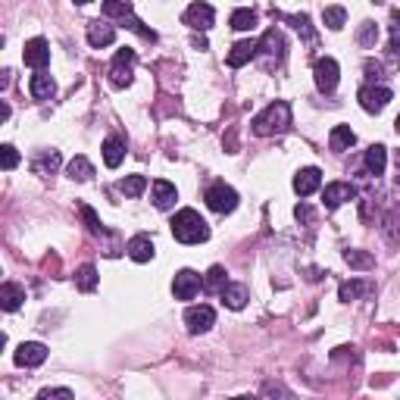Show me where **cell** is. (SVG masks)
I'll return each instance as SVG.
<instances>
[{"label":"cell","instance_id":"cell-1","mask_svg":"<svg viewBox=\"0 0 400 400\" xmlns=\"http://www.w3.org/2000/svg\"><path fill=\"white\" fill-rule=\"evenodd\" d=\"M172 234H175V241H182V244H200V241L210 238V229L200 219L198 210L185 207L175 213V219H172Z\"/></svg>","mask_w":400,"mask_h":400},{"label":"cell","instance_id":"cell-2","mask_svg":"<svg viewBox=\"0 0 400 400\" xmlns=\"http://www.w3.org/2000/svg\"><path fill=\"white\" fill-rule=\"evenodd\" d=\"M288 125H291V107H288L285 100H276V104H269V107H266L263 113L254 119V135L269 138V135H279V131H285Z\"/></svg>","mask_w":400,"mask_h":400},{"label":"cell","instance_id":"cell-3","mask_svg":"<svg viewBox=\"0 0 400 400\" xmlns=\"http://www.w3.org/2000/svg\"><path fill=\"white\" fill-rule=\"evenodd\" d=\"M281 57H285V38H281L279 28H269L260 41H256V57L254 60H260L266 69H272L276 63H281Z\"/></svg>","mask_w":400,"mask_h":400},{"label":"cell","instance_id":"cell-4","mask_svg":"<svg viewBox=\"0 0 400 400\" xmlns=\"http://www.w3.org/2000/svg\"><path fill=\"white\" fill-rule=\"evenodd\" d=\"M131 69H135V50H131V47L116 50L113 63H109V82H113V88H129L131 75H135Z\"/></svg>","mask_w":400,"mask_h":400},{"label":"cell","instance_id":"cell-5","mask_svg":"<svg viewBox=\"0 0 400 400\" xmlns=\"http://www.w3.org/2000/svg\"><path fill=\"white\" fill-rule=\"evenodd\" d=\"M203 200H207V207L213 210V213H232V210L238 207V191H234V188H229L225 182H216V185L207 188Z\"/></svg>","mask_w":400,"mask_h":400},{"label":"cell","instance_id":"cell-6","mask_svg":"<svg viewBox=\"0 0 400 400\" xmlns=\"http://www.w3.org/2000/svg\"><path fill=\"white\" fill-rule=\"evenodd\" d=\"M391 97H394V94H391V88H385V85H366V88H360V107H363L366 113H382Z\"/></svg>","mask_w":400,"mask_h":400},{"label":"cell","instance_id":"cell-7","mask_svg":"<svg viewBox=\"0 0 400 400\" xmlns=\"http://www.w3.org/2000/svg\"><path fill=\"white\" fill-rule=\"evenodd\" d=\"M338 63H335L332 57H323L316 60V66H313V75H316V88L323 94H332L335 88H338Z\"/></svg>","mask_w":400,"mask_h":400},{"label":"cell","instance_id":"cell-8","mask_svg":"<svg viewBox=\"0 0 400 400\" xmlns=\"http://www.w3.org/2000/svg\"><path fill=\"white\" fill-rule=\"evenodd\" d=\"M213 323H216V310L207 307V303H200V307H188V313H185V325H188V332L191 335L210 332Z\"/></svg>","mask_w":400,"mask_h":400},{"label":"cell","instance_id":"cell-9","mask_svg":"<svg viewBox=\"0 0 400 400\" xmlns=\"http://www.w3.org/2000/svg\"><path fill=\"white\" fill-rule=\"evenodd\" d=\"M203 288L200 276L194 269H182L175 272V281H172V294L178 297V301H194V294H198Z\"/></svg>","mask_w":400,"mask_h":400},{"label":"cell","instance_id":"cell-10","mask_svg":"<svg viewBox=\"0 0 400 400\" xmlns=\"http://www.w3.org/2000/svg\"><path fill=\"white\" fill-rule=\"evenodd\" d=\"M22 60H26V66L44 72V66L50 63V44H47L44 38H31L26 44V50H22Z\"/></svg>","mask_w":400,"mask_h":400},{"label":"cell","instance_id":"cell-11","mask_svg":"<svg viewBox=\"0 0 400 400\" xmlns=\"http://www.w3.org/2000/svg\"><path fill=\"white\" fill-rule=\"evenodd\" d=\"M213 19H216V10L210 4H191L185 10V26H191L194 31L213 28Z\"/></svg>","mask_w":400,"mask_h":400},{"label":"cell","instance_id":"cell-12","mask_svg":"<svg viewBox=\"0 0 400 400\" xmlns=\"http://www.w3.org/2000/svg\"><path fill=\"white\" fill-rule=\"evenodd\" d=\"M13 360H16V366H41L47 360V347L38 341H22L19 347H16Z\"/></svg>","mask_w":400,"mask_h":400},{"label":"cell","instance_id":"cell-13","mask_svg":"<svg viewBox=\"0 0 400 400\" xmlns=\"http://www.w3.org/2000/svg\"><path fill=\"white\" fill-rule=\"evenodd\" d=\"M354 198H357V188L347 182H332V185H325V191H323L325 210H338L344 200H354Z\"/></svg>","mask_w":400,"mask_h":400},{"label":"cell","instance_id":"cell-14","mask_svg":"<svg viewBox=\"0 0 400 400\" xmlns=\"http://www.w3.org/2000/svg\"><path fill=\"white\" fill-rule=\"evenodd\" d=\"M319 185H323V172L316 166H307L294 175V191L301 194V198H310L313 191H319Z\"/></svg>","mask_w":400,"mask_h":400},{"label":"cell","instance_id":"cell-15","mask_svg":"<svg viewBox=\"0 0 400 400\" xmlns=\"http://www.w3.org/2000/svg\"><path fill=\"white\" fill-rule=\"evenodd\" d=\"M151 194H153V207H156V210H172V207H175V200H178L175 185H172V182H166V178H160V182H153Z\"/></svg>","mask_w":400,"mask_h":400},{"label":"cell","instance_id":"cell-16","mask_svg":"<svg viewBox=\"0 0 400 400\" xmlns=\"http://www.w3.org/2000/svg\"><path fill=\"white\" fill-rule=\"evenodd\" d=\"M22 301H26V288L16 285V281H4V288H0V307L13 313L22 307Z\"/></svg>","mask_w":400,"mask_h":400},{"label":"cell","instance_id":"cell-17","mask_svg":"<svg viewBox=\"0 0 400 400\" xmlns=\"http://www.w3.org/2000/svg\"><path fill=\"white\" fill-rule=\"evenodd\" d=\"M28 91H31V97L35 100H50L53 94H57V82H53L47 72H35L31 75V82H28Z\"/></svg>","mask_w":400,"mask_h":400},{"label":"cell","instance_id":"cell-18","mask_svg":"<svg viewBox=\"0 0 400 400\" xmlns=\"http://www.w3.org/2000/svg\"><path fill=\"white\" fill-rule=\"evenodd\" d=\"M116 41V28L109 22H91L88 26V44L91 47H109Z\"/></svg>","mask_w":400,"mask_h":400},{"label":"cell","instance_id":"cell-19","mask_svg":"<svg viewBox=\"0 0 400 400\" xmlns=\"http://www.w3.org/2000/svg\"><path fill=\"white\" fill-rule=\"evenodd\" d=\"M372 291H375V285H372L369 279H354V281H344L338 297H341L344 303H350V301H357V297H366V294H372Z\"/></svg>","mask_w":400,"mask_h":400},{"label":"cell","instance_id":"cell-20","mask_svg":"<svg viewBox=\"0 0 400 400\" xmlns=\"http://www.w3.org/2000/svg\"><path fill=\"white\" fill-rule=\"evenodd\" d=\"M247 301H250V291H247V285H225L222 288V303L229 310H244L247 307Z\"/></svg>","mask_w":400,"mask_h":400},{"label":"cell","instance_id":"cell-21","mask_svg":"<svg viewBox=\"0 0 400 400\" xmlns=\"http://www.w3.org/2000/svg\"><path fill=\"white\" fill-rule=\"evenodd\" d=\"M366 172H369V175H385V166H388V151L382 144H372L369 151H366Z\"/></svg>","mask_w":400,"mask_h":400},{"label":"cell","instance_id":"cell-22","mask_svg":"<svg viewBox=\"0 0 400 400\" xmlns=\"http://www.w3.org/2000/svg\"><path fill=\"white\" fill-rule=\"evenodd\" d=\"M129 256H131L135 263L153 260V241L147 238V234H135V238L129 241Z\"/></svg>","mask_w":400,"mask_h":400},{"label":"cell","instance_id":"cell-23","mask_svg":"<svg viewBox=\"0 0 400 400\" xmlns=\"http://www.w3.org/2000/svg\"><path fill=\"white\" fill-rule=\"evenodd\" d=\"M254 57H256V41H238L232 47V53H229V66L241 69L244 63H250Z\"/></svg>","mask_w":400,"mask_h":400},{"label":"cell","instance_id":"cell-24","mask_svg":"<svg viewBox=\"0 0 400 400\" xmlns=\"http://www.w3.org/2000/svg\"><path fill=\"white\" fill-rule=\"evenodd\" d=\"M122 156H125V144H122V138H116V135H109L104 141V163L109 169H116L122 163Z\"/></svg>","mask_w":400,"mask_h":400},{"label":"cell","instance_id":"cell-25","mask_svg":"<svg viewBox=\"0 0 400 400\" xmlns=\"http://www.w3.org/2000/svg\"><path fill=\"white\" fill-rule=\"evenodd\" d=\"M354 141H357V135L350 131V125H335L328 144H332V151H347V147H354Z\"/></svg>","mask_w":400,"mask_h":400},{"label":"cell","instance_id":"cell-26","mask_svg":"<svg viewBox=\"0 0 400 400\" xmlns=\"http://www.w3.org/2000/svg\"><path fill=\"white\" fill-rule=\"evenodd\" d=\"M66 172H69V178H72V182H88V178L94 175V166H91L88 156H75V160L66 166Z\"/></svg>","mask_w":400,"mask_h":400},{"label":"cell","instance_id":"cell-27","mask_svg":"<svg viewBox=\"0 0 400 400\" xmlns=\"http://www.w3.org/2000/svg\"><path fill=\"white\" fill-rule=\"evenodd\" d=\"M256 26V13L250 10V6H238V10L232 13V28L234 31H250Z\"/></svg>","mask_w":400,"mask_h":400},{"label":"cell","instance_id":"cell-28","mask_svg":"<svg viewBox=\"0 0 400 400\" xmlns=\"http://www.w3.org/2000/svg\"><path fill=\"white\" fill-rule=\"evenodd\" d=\"M75 285H78V291H94V288H97V269H94L91 263H85L82 269L75 272Z\"/></svg>","mask_w":400,"mask_h":400},{"label":"cell","instance_id":"cell-29","mask_svg":"<svg viewBox=\"0 0 400 400\" xmlns=\"http://www.w3.org/2000/svg\"><path fill=\"white\" fill-rule=\"evenodd\" d=\"M144 188H147L144 175H125L119 182V191L125 194V198H138V194H144Z\"/></svg>","mask_w":400,"mask_h":400},{"label":"cell","instance_id":"cell-30","mask_svg":"<svg viewBox=\"0 0 400 400\" xmlns=\"http://www.w3.org/2000/svg\"><path fill=\"white\" fill-rule=\"evenodd\" d=\"M323 22L332 31H338V28H344V22H347V10H344V6H325V10H323Z\"/></svg>","mask_w":400,"mask_h":400},{"label":"cell","instance_id":"cell-31","mask_svg":"<svg viewBox=\"0 0 400 400\" xmlns=\"http://www.w3.org/2000/svg\"><path fill=\"white\" fill-rule=\"evenodd\" d=\"M225 285H229V281H225V269H222V266H213V269L207 272V279H203V288H207V291H219V294H222Z\"/></svg>","mask_w":400,"mask_h":400},{"label":"cell","instance_id":"cell-32","mask_svg":"<svg viewBox=\"0 0 400 400\" xmlns=\"http://www.w3.org/2000/svg\"><path fill=\"white\" fill-rule=\"evenodd\" d=\"M78 213H82V219H85V225H88V232H91V234H107V229L100 225L97 213H94L88 203H82V207H78Z\"/></svg>","mask_w":400,"mask_h":400},{"label":"cell","instance_id":"cell-33","mask_svg":"<svg viewBox=\"0 0 400 400\" xmlns=\"http://www.w3.org/2000/svg\"><path fill=\"white\" fill-rule=\"evenodd\" d=\"M391 57H397L400 53V10L391 13V44H388Z\"/></svg>","mask_w":400,"mask_h":400},{"label":"cell","instance_id":"cell-34","mask_svg":"<svg viewBox=\"0 0 400 400\" xmlns=\"http://www.w3.org/2000/svg\"><path fill=\"white\" fill-rule=\"evenodd\" d=\"M344 260L354 266V269H369V266H372V256L363 254V250H347V254H344Z\"/></svg>","mask_w":400,"mask_h":400},{"label":"cell","instance_id":"cell-35","mask_svg":"<svg viewBox=\"0 0 400 400\" xmlns=\"http://www.w3.org/2000/svg\"><path fill=\"white\" fill-rule=\"evenodd\" d=\"M57 166H60V153L57 151H47L41 160L35 163V172H41V175H44V172H53Z\"/></svg>","mask_w":400,"mask_h":400},{"label":"cell","instance_id":"cell-36","mask_svg":"<svg viewBox=\"0 0 400 400\" xmlns=\"http://www.w3.org/2000/svg\"><path fill=\"white\" fill-rule=\"evenodd\" d=\"M0 163H4L6 172L16 169V166H19V151H16L13 144H4V147H0Z\"/></svg>","mask_w":400,"mask_h":400},{"label":"cell","instance_id":"cell-37","mask_svg":"<svg viewBox=\"0 0 400 400\" xmlns=\"http://www.w3.org/2000/svg\"><path fill=\"white\" fill-rule=\"evenodd\" d=\"M35 400H75V394L69 388H44Z\"/></svg>","mask_w":400,"mask_h":400},{"label":"cell","instance_id":"cell-38","mask_svg":"<svg viewBox=\"0 0 400 400\" xmlns=\"http://www.w3.org/2000/svg\"><path fill=\"white\" fill-rule=\"evenodd\" d=\"M375 38H379V28H375L372 22H363V26H360V35H357V41L363 44V47H372V44H375Z\"/></svg>","mask_w":400,"mask_h":400},{"label":"cell","instance_id":"cell-39","mask_svg":"<svg viewBox=\"0 0 400 400\" xmlns=\"http://www.w3.org/2000/svg\"><path fill=\"white\" fill-rule=\"evenodd\" d=\"M104 13H107V16H122V19H129V16H131V4H119V0H107V4H104Z\"/></svg>","mask_w":400,"mask_h":400},{"label":"cell","instance_id":"cell-40","mask_svg":"<svg viewBox=\"0 0 400 400\" xmlns=\"http://www.w3.org/2000/svg\"><path fill=\"white\" fill-rule=\"evenodd\" d=\"M291 22H294V28L301 31L303 38H310V41H313V28H310V19H307V16H294Z\"/></svg>","mask_w":400,"mask_h":400},{"label":"cell","instance_id":"cell-41","mask_svg":"<svg viewBox=\"0 0 400 400\" xmlns=\"http://www.w3.org/2000/svg\"><path fill=\"white\" fill-rule=\"evenodd\" d=\"M294 213H297V219H301V222H310V219H313V210L307 207V203H297Z\"/></svg>","mask_w":400,"mask_h":400},{"label":"cell","instance_id":"cell-42","mask_svg":"<svg viewBox=\"0 0 400 400\" xmlns=\"http://www.w3.org/2000/svg\"><path fill=\"white\" fill-rule=\"evenodd\" d=\"M366 72H369V78H379L382 75V66L375 60H366Z\"/></svg>","mask_w":400,"mask_h":400},{"label":"cell","instance_id":"cell-43","mask_svg":"<svg viewBox=\"0 0 400 400\" xmlns=\"http://www.w3.org/2000/svg\"><path fill=\"white\" fill-rule=\"evenodd\" d=\"M194 47H198V50H207V38H194Z\"/></svg>","mask_w":400,"mask_h":400},{"label":"cell","instance_id":"cell-44","mask_svg":"<svg viewBox=\"0 0 400 400\" xmlns=\"http://www.w3.org/2000/svg\"><path fill=\"white\" fill-rule=\"evenodd\" d=\"M397 182H400V151H397Z\"/></svg>","mask_w":400,"mask_h":400},{"label":"cell","instance_id":"cell-45","mask_svg":"<svg viewBox=\"0 0 400 400\" xmlns=\"http://www.w3.org/2000/svg\"><path fill=\"white\" fill-rule=\"evenodd\" d=\"M394 129H397V131H400V116H397V122H394Z\"/></svg>","mask_w":400,"mask_h":400},{"label":"cell","instance_id":"cell-46","mask_svg":"<svg viewBox=\"0 0 400 400\" xmlns=\"http://www.w3.org/2000/svg\"><path fill=\"white\" fill-rule=\"evenodd\" d=\"M397 210H400V203H397Z\"/></svg>","mask_w":400,"mask_h":400},{"label":"cell","instance_id":"cell-47","mask_svg":"<svg viewBox=\"0 0 400 400\" xmlns=\"http://www.w3.org/2000/svg\"><path fill=\"white\" fill-rule=\"evenodd\" d=\"M234 400H241V397H234Z\"/></svg>","mask_w":400,"mask_h":400}]
</instances>
